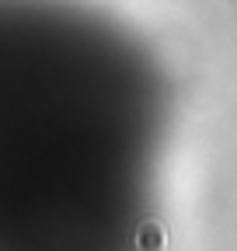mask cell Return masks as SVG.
I'll return each instance as SVG.
<instances>
[{"label": "cell", "mask_w": 237, "mask_h": 251, "mask_svg": "<svg viewBox=\"0 0 237 251\" xmlns=\"http://www.w3.org/2000/svg\"><path fill=\"white\" fill-rule=\"evenodd\" d=\"M164 248V230L157 224H143L140 230V251H161Z\"/></svg>", "instance_id": "6da1fadb"}]
</instances>
